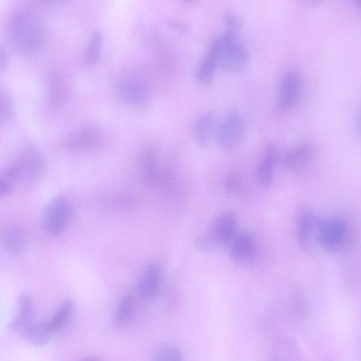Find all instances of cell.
Here are the masks:
<instances>
[{"label": "cell", "instance_id": "6da1fadb", "mask_svg": "<svg viewBox=\"0 0 361 361\" xmlns=\"http://www.w3.org/2000/svg\"><path fill=\"white\" fill-rule=\"evenodd\" d=\"M8 33L13 47L24 54L40 50L47 39L46 28L39 16L25 6L18 8L11 14Z\"/></svg>", "mask_w": 361, "mask_h": 361}, {"label": "cell", "instance_id": "7a4b0ae2", "mask_svg": "<svg viewBox=\"0 0 361 361\" xmlns=\"http://www.w3.org/2000/svg\"><path fill=\"white\" fill-rule=\"evenodd\" d=\"M235 36L225 33L212 44L216 52L218 66L227 71L240 73L248 65L249 54Z\"/></svg>", "mask_w": 361, "mask_h": 361}, {"label": "cell", "instance_id": "3957f363", "mask_svg": "<svg viewBox=\"0 0 361 361\" xmlns=\"http://www.w3.org/2000/svg\"><path fill=\"white\" fill-rule=\"evenodd\" d=\"M117 91L121 101L134 109L145 108L149 102V85L146 78L140 73L124 74L118 81Z\"/></svg>", "mask_w": 361, "mask_h": 361}, {"label": "cell", "instance_id": "277c9868", "mask_svg": "<svg viewBox=\"0 0 361 361\" xmlns=\"http://www.w3.org/2000/svg\"><path fill=\"white\" fill-rule=\"evenodd\" d=\"M73 215V204L69 198L58 195L47 204L42 215L44 231L50 235H58L67 228Z\"/></svg>", "mask_w": 361, "mask_h": 361}, {"label": "cell", "instance_id": "5b68a950", "mask_svg": "<svg viewBox=\"0 0 361 361\" xmlns=\"http://www.w3.org/2000/svg\"><path fill=\"white\" fill-rule=\"evenodd\" d=\"M245 133V123L241 114L236 109L229 110L218 123L215 137L218 145L224 150L237 148L243 141Z\"/></svg>", "mask_w": 361, "mask_h": 361}, {"label": "cell", "instance_id": "8992f818", "mask_svg": "<svg viewBox=\"0 0 361 361\" xmlns=\"http://www.w3.org/2000/svg\"><path fill=\"white\" fill-rule=\"evenodd\" d=\"M102 128L94 124H84L71 130L63 141V146L74 152H87L98 148L104 141Z\"/></svg>", "mask_w": 361, "mask_h": 361}, {"label": "cell", "instance_id": "52a82bcc", "mask_svg": "<svg viewBox=\"0 0 361 361\" xmlns=\"http://www.w3.org/2000/svg\"><path fill=\"white\" fill-rule=\"evenodd\" d=\"M347 235V226L342 219L333 217L324 221L319 238V247L327 252H337L344 245Z\"/></svg>", "mask_w": 361, "mask_h": 361}, {"label": "cell", "instance_id": "ba28073f", "mask_svg": "<svg viewBox=\"0 0 361 361\" xmlns=\"http://www.w3.org/2000/svg\"><path fill=\"white\" fill-rule=\"evenodd\" d=\"M323 220L319 216L304 213L299 216L297 237L299 245L306 251H312L319 247V238Z\"/></svg>", "mask_w": 361, "mask_h": 361}, {"label": "cell", "instance_id": "9c48e42d", "mask_svg": "<svg viewBox=\"0 0 361 361\" xmlns=\"http://www.w3.org/2000/svg\"><path fill=\"white\" fill-rule=\"evenodd\" d=\"M20 173V180L26 183L35 181L43 167V159L37 147L32 145L25 146L14 162Z\"/></svg>", "mask_w": 361, "mask_h": 361}, {"label": "cell", "instance_id": "30bf717a", "mask_svg": "<svg viewBox=\"0 0 361 361\" xmlns=\"http://www.w3.org/2000/svg\"><path fill=\"white\" fill-rule=\"evenodd\" d=\"M302 87L300 75L295 71H288L283 75L279 92L278 104L281 109L287 111L297 103Z\"/></svg>", "mask_w": 361, "mask_h": 361}, {"label": "cell", "instance_id": "8fae6325", "mask_svg": "<svg viewBox=\"0 0 361 361\" xmlns=\"http://www.w3.org/2000/svg\"><path fill=\"white\" fill-rule=\"evenodd\" d=\"M232 239L230 255L233 260L240 264L252 262L256 253L255 241L252 235L246 231H241Z\"/></svg>", "mask_w": 361, "mask_h": 361}, {"label": "cell", "instance_id": "7c38bea8", "mask_svg": "<svg viewBox=\"0 0 361 361\" xmlns=\"http://www.w3.org/2000/svg\"><path fill=\"white\" fill-rule=\"evenodd\" d=\"M70 94L67 78L60 73H52L47 78V103L49 107L56 108L66 102Z\"/></svg>", "mask_w": 361, "mask_h": 361}, {"label": "cell", "instance_id": "4fadbf2b", "mask_svg": "<svg viewBox=\"0 0 361 361\" xmlns=\"http://www.w3.org/2000/svg\"><path fill=\"white\" fill-rule=\"evenodd\" d=\"M236 219L233 214L224 212L213 221L209 235L215 244H224L234 237Z\"/></svg>", "mask_w": 361, "mask_h": 361}, {"label": "cell", "instance_id": "5bb4252c", "mask_svg": "<svg viewBox=\"0 0 361 361\" xmlns=\"http://www.w3.org/2000/svg\"><path fill=\"white\" fill-rule=\"evenodd\" d=\"M269 361H302L298 344L291 338H276L271 348Z\"/></svg>", "mask_w": 361, "mask_h": 361}, {"label": "cell", "instance_id": "9a60e30c", "mask_svg": "<svg viewBox=\"0 0 361 361\" xmlns=\"http://www.w3.org/2000/svg\"><path fill=\"white\" fill-rule=\"evenodd\" d=\"M162 279V271L157 263L147 265L138 283L140 295L147 300L154 298L159 293Z\"/></svg>", "mask_w": 361, "mask_h": 361}, {"label": "cell", "instance_id": "2e32d148", "mask_svg": "<svg viewBox=\"0 0 361 361\" xmlns=\"http://www.w3.org/2000/svg\"><path fill=\"white\" fill-rule=\"evenodd\" d=\"M278 157V152L276 148L273 145H267L256 171L257 183L262 188H268L271 184Z\"/></svg>", "mask_w": 361, "mask_h": 361}, {"label": "cell", "instance_id": "e0dca14e", "mask_svg": "<svg viewBox=\"0 0 361 361\" xmlns=\"http://www.w3.org/2000/svg\"><path fill=\"white\" fill-rule=\"evenodd\" d=\"M217 126L216 114L212 111L204 112L197 118L194 125L193 132L200 146H208L212 135H215Z\"/></svg>", "mask_w": 361, "mask_h": 361}, {"label": "cell", "instance_id": "ac0fdd59", "mask_svg": "<svg viewBox=\"0 0 361 361\" xmlns=\"http://www.w3.org/2000/svg\"><path fill=\"white\" fill-rule=\"evenodd\" d=\"M33 313V302L27 293H23L18 300L17 310L9 322L8 328L11 331H21L30 322Z\"/></svg>", "mask_w": 361, "mask_h": 361}, {"label": "cell", "instance_id": "d6986e66", "mask_svg": "<svg viewBox=\"0 0 361 361\" xmlns=\"http://www.w3.org/2000/svg\"><path fill=\"white\" fill-rule=\"evenodd\" d=\"M314 153L311 143L300 145L290 150L284 157V164L292 171H299L306 166Z\"/></svg>", "mask_w": 361, "mask_h": 361}, {"label": "cell", "instance_id": "ffe728a7", "mask_svg": "<svg viewBox=\"0 0 361 361\" xmlns=\"http://www.w3.org/2000/svg\"><path fill=\"white\" fill-rule=\"evenodd\" d=\"M23 337L29 343L37 346H44L50 340L48 323L44 321L32 322L21 331Z\"/></svg>", "mask_w": 361, "mask_h": 361}, {"label": "cell", "instance_id": "44dd1931", "mask_svg": "<svg viewBox=\"0 0 361 361\" xmlns=\"http://www.w3.org/2000/svg\"><path fill=\"white\" fill-rule=\"evenodd\" d=\"M1 243L7 250L13 253L21 252L26 245L23 230L16 225H8L1 231Z\"/></svg>", "mask_w": 361, "mask_h": 361}, {"label": "cell", "instance_id": "7402d4cb", "mask_svg": "<svg viewBox=\"0 0 361 361\" xmlns=\"http://www.w3.org/2000/svg\"><path fill=\"white\" fill-rule=\"evenodd\" d=\"M135 312V298L132 293H126L121 298L114 314L113 324L116 328L125 327L131 321Z\"/></svg>", "mask_w": 361, "mask_h": 361}, {"label": "cell", "instance_id": "603a6c76", "mask_svg": "<svg viewBox=\"0 0 361 361\" xmlns=\"http://www.w3.org/2000/svg\"><path fill=\"white\" fill-rule=\"evenodd\" d=\"M217 66L216 52L214 46L211 44L198 68V80L204 85L210 84L214 78Z\"/></svg>", "mask_w": 361, "mask_h": 361}, {"label": "cell", "instance_id": "cb8c5ba5", "mask_svg": "<svg viewBox=\"0 0 361 361\" xmlns=\"http://www.w3.org/2000/svg\"><path fill=\"white\" fill-rule=\"evenodd\" d=\"M73 301L67 298L61 302L52 318L47 322L50 332L60 331L68 322L73 310Z\"/></svg>", "mask_w": 361, "mask_h": 361}, {"label": "cell", "instance_id": "d4e9b609", "mask_svg": "<svg viewBox=\"0 0 361 361\" xmlns=\"http://www.w3.org/2000/svg\"><path fill=\"white\" fill-rule=\"evenodd\" d=\"M157 171V154L154 149L147 148L143 154L141 161V174L143 182L147 185L155 183Z\"/></svg>", "mask_w": 361, "mask_h": 361}, {"label": "cell", "instance_id": "484cf974", "mask_svg": "<svg viewBox=\"0 0 361 361\" xmlns=\"http://www.w3.org/2000/svg\"><path fill=\"white\" fill-rule=\"evenodd\" d=\"M20 180V173L15 163L6 166L0 174V194L6 196L13 190L16 183Z\"/></svg>", "mask_w": 361, "mask_h": 361}, {"label": "cell", "instance_id": "4316f807", "mask_svg": "<svg viewBox=\"0 0 361 361\" xmlns=\"http://www.w3.org/2000/svg\"><path fill=\"white\" fill-rule=\"evenodd\" d=\"M103 43V35L102 32L97 30H94L85 48V61L90 64L96 63L100 57L101 49Z\"/></svg>", "mask_w": 361, "mask_h": 361}, {"label": "cell", "instance_id": "83f0119b", "mask_svg": "<svg viewBox=\"0 0 361 361\" xmlns=\"http://www.w3.org/2000/svg\"><path fill=\"white\" fill-rule=\"evenodd\" d=\"M152 361H183V359L178 348L171 345H164L154 350Z\"/></svg>", "mask_w": 361, "mask_h": 361}, {"label": "cell", "instance_id": "f1b7e54d", "mask_svg": "<svg viewBox=\"0 0 361 361\" xmlns=\"http://www.w3.org/2000/svg\"><path fill=\"white\" fill-rule=\"evenodd\" d=\"M13 114V105L11 98L6 92L0 93V116L1 120L6 121Z\"/></svg>", "mask_w": 361, "mask_h": 361}, {"label": "cell", "instance_id": "f546056e", "mask_svg": "<svg viewBox=\"0 0 361 361\" xmlns=\"http://www.w3.org/2000/svg\"><path fill=\"white\" fill-rule=\"evenodd\" d=\"M224 18L227 29L226 33L236 35L240 26L238 16L232 11L228 10L225 12Z\"/></svg>", "mask_w": 361, "mask_h": 361}, {"label": "cell", "instance_id": "4dcf8cb0", "mask_svg": "<svg viewBox=\"0 0 361 361\" xmlns=\"http://www.w3.org/2000/svg\"><path fill=\"white\" fill-rule=\"evenodd\" d=\"M242 181L236 174L229 175L225 181V188L228 194L234 195L242 190Z\"/></svg>", "mask_w": 361, "mask_h": 361}, {"label": "cell", "instance_id": "1f68e13d", "mask_svg": "<svg viewBox=\"0 0 361 361\" xmlns=\"http://www.w3.org/2000/svg\"><path fill=\"white\" fill-rule=\"evenodd\" d=\"M196 245L200 250L204 251H209L212 250V246L215 245L209 235L206 236L199 237L195 242Z\"/></svg>", "mask_w": 361, "mask_h": 361}, {"label": "cell", "instance_id": "d6a6232c", "mask_svg": "<svg viewBox=\"0 0 361 361\" xmlns=\"http://www.w3.org/2000/svg\"><path fill=\"white\" fill-rule=\"evenodd\" d=\"M0 63H1V68L3 69L5 66H6V62H7V59H6V54L4 53V50H1V54H0Z\"/></svg>", "mask_w": 361, "mask_h": 361}, {"label": "cell", "instance_id": "836d02e7", "mask_svg": "<svg viewBox=\"0 0 361 361\" xmlns=\"http://www.w3.org/2000/svg\"><path fill=\"white\" fill-rule=\"evenodd\" d=\"M82 361H99V360L94 357H87V358L82 360Z\"/></svg>", "mask_w": 361, "mask_h": 361}, {"label": "cell", "instance_id": "e575fe53", "mask_svg": "<svg viewBox=\"0 0 361 361\" xmlns=\"http://www.w3.org/2000/svg\"><path fill=\"white\" fill-rule=\"evenodd\" d=\"M355 3L360 6L361 7V0H357L355 1Z\"/></svg>", "mask_w": 361, "mask_h": 361}, {"label": "cell", "instance_id": "d590c367", "mask_svg": "<svg viewBox=\"0 0 361 361\" xmlns=\"http://www.w3.org/2000/svg\"><path fill=\"white\" fill-rule=\"evenodd\" d=\"M359 126H360V128L361 130V116H360V118Z\"/></svg>", "mask_w": 361, "mask_h": 361}]
</instances>
